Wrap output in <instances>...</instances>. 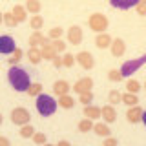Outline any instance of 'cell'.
Returning a JSON list of instances; mask_svg holds the SVG:
<instances>
[{"label":"cell","instance_id":"1","mask_svg":"<svg viewBox=\"0 0 146 146\" xmlns=\"http://www.w3.org/2000/svg\"><path fill=\"white\" fill-rule=\"evenodd\" d=\"M7 80L11 84V88L22 93V91H27L31 80H29V73H27L24 68H18V66H11L7 71Z\"/></svg>","mask_w":146,"mask_h":146},{"label":"cell","instance_id":"2","mask_svg":"<svg viewBox=\"0 0 146 146\" xmlns=\"http://www.w3.org/2000/svg\"><path fill=\"white\" fill-rule=\"evenodd\" d=\"M35 108L36 111L40 113L42 117H51L55 111H57V100H55L51 95L48 93H40L38 97L35 99Z\"/></svg>","mask_w":146,"mask_h":146},{"label":"cell","instance_id":"3","mask_svg":"<svg viewBox=\"0 0 146 146\" xmlns=\"http://www.w3.org/2000/svg\"><path fill=\"white\" fill-rule=\"evenodd\" d=\"M88 24L90 27L95 31V33H106V29H108V18L106 15H102V13H93V15L90 17V20H88Z\"/></svg>","mask_w":146,"mask_h":146},{"label":"cell","instance_id":"4","mask_svg":"<svg viewBox=\"0 0 146 146\" xmlns=\"http://www.w3.org/2000/svg\"><path fill=\"white\" fill-rule=\"evenodd\" d=\"M144 62H146V57H139V58L126 60V62L121 66V70H119V71H121V75H122V79H124V77H131V73H135Z\"/></svg>","mask_w":146,"mask_h":146},{"label":"cell","instance_id":"5","mask_svg":"<svg viewBox=\"0 0 146 146\" xmlns=\"http://www.w3.org/2000/svg\"><path fill=\"white\" fill-rule=\"evenodd\" d=\"M29 121H31V113H29V110L18 106V108H15V110L11 111V122H13V124H17V126H24V124H29Z\"/></svg>","mask_w":146,"mask_h":146},{"label":"cell","instance_id":"6","mask_svg":"<svg viewBox=\"0 0 146 146\" xmlns=\"http://www.w3.org/2000/svg\"><path fill=\"white\" fill-rule=\"evenodd\" d=\"M17 49V42L11 35H0V55H11Z\"/></svg>","mask_w":146,"mask_h":146},{"label":"cell","instance_id":"7","mask_svg":"<svg viewBox=\"0 0 146 146\" xmlns=\"http://www.w3.org/2000/svg\"><path fill=\"white\" fill-rule=\"evenodd\" d=\"M75 62L79 64L82 70H91V68L95 66V58H93V55H91L90 51H80V53H77V55H75Z\"/></svg>","mask_w":146,"mask_h":146},{"label":"cell","instance_id":"8","mask_svg":"<svg viewBox=\"0 0 146 146\" xmlns=\"http://www.w3.org/2000/svg\"><path fill=\"white\" fill-rule=\"evenodd\" d=\"M91 88H93V79L91 77H82V79H79L73 84V91L79 95L88 93V91H91Z\"/></svg>","mask_w":146,"mask_h":146},{"label":"cell","instance_id":"9","mask_svg":"<svg viewBox=\"0 0 146 146\" xmlns=\"http://www.w3.org/2000/svg\"><path fill=\"white\" fill-rule=\"evenodd\" d=\"M66 36H68V42H70V44L79 46L82 42V36H84V33H82V27L80 26H71L70 29L66 31Z\"/></svg>","mask_w":146,"mask_h":146},{"label":"cell","instance_id":"10","mask_svg":"<svg viewBox=\"0 0 146 146\" xmlns=\"http://www.w3.org/2000/svg\"><path fill=\"white\" fill-rule=\"evenodd\" d=\"M126 119L128 122H131V124H137V122L144 121V110L137 104V106H131L130 110L126 111Z\"/></svg>","mask_w":146,"mask_h":146},{"label":"cell","instance_id":"11","mask_svg":"<svg viewBox=\"0 0 146 146\" xmlns=\"http://www.w3.org/2000/svg\"><path fill=\"white\" fill-rule=\"evenodd\" d=\"M100 117H102L104 124H111V122H115L117 121V110H115V106H110V104L102 106V108H100Z\"/></svg>","mask_w":146,"mask_h":146},{"label":"cell","instance_id":"12","mask_svg":"<svg viewBox=\"0 0 146 146\" xmlns=\"http://www.w3.org/2000/svg\"><path fill=\"white\" fill-rule=\"evenodd\" d=\"M110 51H111L113 57H122L126 53V44L122 38H113L111 44H110Z\"/></svg>","mask_w":146,"mask_h":146},{"label":"cell","instance_id":"13","mask_svg":"<svg viewBox=\"0 0 146 146\" xmlns=\"http://www.w3.org/2000/svg\"><path fill=\"white\" fill-rule=\"evenodd\" d=\"M70 82L68 80H55L53 82V93L58 95V97H62V95H70Z\"/></svg>","mask_w":146,"mask_h":146},{"label":"cell","instance_id":"14","mask_svg":"<svg viewBox=\"0 0 146 146\" xmlns=\"http://www.w3.org/2000/svg\"><path fill=\"white\" fill-rule=\"evenodd\" d=\"M111 36H110L108 33H99L97 36H95V46H97L99 49H108L110 44H111Z\"/></svg>","mask_w":146,"mask_h":146},{"label":"cell","instance_id":"15","mask_svg":"<svg viewBox=\"0 0 146 146\" xmlns=\"http://www.w3.org/2000/svg\"><path fill=\"white\" fill-rule=\"evenodd\" d=\"M84 119H90V121H97L100 119V108L99 106H93V104H90V106H84Z\"/></svg>","mask_w":146,"mask_h":146},{"label":"cell","instance_id":"16","mask_svg":"<svg viewBox=\"0 0 146 146\" xmlns=\"http://www.w3.org/2000/svg\"><path fill=\"white\" fill-rule=\"evenodd\" d=\"M91 131H95L99 137H111V130H110V126L108 124H104V122H93V130Z\"/></svg>","mask_w":146,"mask_h":146},{"label":"cell","instance_id":"17","mask_svg":"<svg viewBox=\"0 0 146 146\" xmlns=\"http://www.w3.org/2000/svg\"><path fill=\"white\" fill-rule=\"evenodd\" d=\"M46 40V36L42 35V31H33V33L29 35V40H27V44H29V48H38V46H42Z\"/></svg>","mask_w":146,"mask_h":146},{"label":"cell","instance_id":"18","mask_svg":"<svg viewBox=\"0 0 146 146\" xmlns=\"http://www.w3.org/2000/svg\"><path fill=\"white\" fill-rule=\"evenodd\" d=\"M137 2H139V0H111L110 6L117 7V9H131V7L137 6Z\"/></svg>","mask_w":146,"mask_h":146},{"label":"cell","instance_id":"19","mask_svg":"<svg viewBox=\"0 0 146 146\" xmlns=\"http://www.w3.org/2000/svg\"><path fill=\"white\" fill-rule=\"evenodd\" d=\"M38 49H40V55H42V58H46V60H53V58L57 57L55 49L51 48V42H49V44H42Z\"/></svg>","mask_w":146,"mask_h":146},{"label":"cell","instance_id":"20","mask_svg":"<svg viewBox=\"0 0 146 146\" xmlns=\"http://www.w3.org/2000/svg\"><path fill=\"white\" fill-rule=\"evenodd\" d=\"M11 13H13V17H15L17 22H26L27 20V13H26L24 6H20V4H15V7H13Z\"/></svg>","mask_w":146,"mask_h":146},{"label":"cell","instance_id":"21","mask_svg":"<svg viewBox=\"0 0 146 146\" xmlns=\"http://www.w3.org/2000/svg\"><path fill=\"white\" fill-rule=\"evenodd\" d=\"M24 9H26V13H31V15H38L40 9H42V4H40L38 0H27L26 6H24Z\"/></svg>","mask_w":146,"mask_h":146},{"label":"cell","instance_id":"22","mask_svg":"<svg viewBox=\"0 0 146 146\" xmlns=\"http://www.w3.org/2000/svg\"><path fill=\"white\" fill-rule=\"evenodd\" d=\"M57 106H60L64 110H71L75 106V99H73L71 95H62V97H58V100H57Z\"/></svg>","mask_w":146,"mask_h":146},{"label":"cell","instance_id":"23","mask_svg":"<svg viewBox=\"0 0 146 146\" xmlns=\"http://www.w3.org/2000/svg\"><path fill=\"white\" fill-rule=\"evenodd\" d=\"M27 60H29L31 64H40V60H42V55H40V49L38 48H29L27 49Z\"/></svg>","mask_w":146,"mask_h":146},{"label":"cell","instance_id":"24","mask_svg":"<svg viewBox=\"0 0 146 146\" xmlns=\"http://www.w3.org/2000/svg\"><path fill=\"white\" fill-rule=\"evenodd\" d=\"M141 91V82L135 80V79H128L126 80V93H131V95H137Z\"/></svg>","mask_w":146,"mask_h":146},{"label":"cell","instance_id":"25","mask_svg":"<svg viewBox=\"0 0 146 146\" xmlns=\"http://www.w3.org/2000/svg\"><path fill=\"white\" fill-rule=\"evenodd\" d=\"M121 102H124L126 106H137L139 104V99L137 95H131V93H121Z\"/></svg>","mask_w":146,"mask_h":146},{"label":"cell","instance_id":"26","mask_svg":"<svg viewBox=\"0 0 146 146\" xmlns=\"http://www.w3.org/2000/svg\"><path fill=\"white\" fill-rule=\"evenodd\" d=\"M29 26H31V29L33 31H40L44 27V18L40 17V15H33L29 18Z\"/></svg>","mask_w":146,"mask_h":146},{"label":"cell","instance_id":"27","mask_svg":"<svg viewBox=\"0 0 146 146\" xmlns=\"http://www.w3.org/2000/svg\"><path fill=\"white\" fill-rule=\"evenodd\" d=\"M27 93L31 95V97H38L40 93H42V84H40V82H31L29 84V88H27Z\"/></svg>","mask_w":146,"mask_h":146},{"label":"cell","instance_id":"28","mask_svg":"<svg viewBox=\"0 0 146 146\" xmlns=\"http://www.w3.org/2000/svg\"><path fill=\"white\" fill-rule=\"evenodd\" d=\"M2 22L6 24L7 27H15L18 22L15 20V17H13V13L11 11H6V13H2Z\"/></svg>","mask_w":146,"mask_h":146},{"label":"cell","instance_id":"29","mask_svg":"<svg viewBox=\"0 0 146 146\" xmlns=\"http://www.w3.org/2000/svg\"><path fill=\"white\" fill-rule=\"evenodd\" d=\"M20 137L22 139H29V137H33V133H35V128L31 126V124H24V126H20Z\"/></svg>","mask_w":146,"mask_h":146},{"label":"cell","instance_id":"30","mask_svg":"<svg viewBox=\"0 0 146 146\" xmlns=\"http://www.w3.org/2000/svg\"><path fill=\"white\" fill-rule=\"evenodd\" d=\"M108 102H110V106H115V104L121 102V91L119 90H111L108 93Z\"/></svg>","mask_w":146,"mask_h":146},{"label":"cell","instance_id":"31","mask_svg":"<svg viewBox=\"0 0 146 146\" xmlns=\"http://www.w3.org/2000/svg\"><path fill=\"white\" fill-rule=\"evenodd\" d=\"M93 130V121H90V119H82L79 122V131L82 133H88V131Z\"/></svg>","mask_w":146,"mask_h":146},{"label":"cell","instance_id":"32","mask_svg":"<svg viewBox=\"0 0 146 146\" xmlns=\"http://www.w3.org/2000/svg\"><path fill=\"white\" fill-rule=\"evenodd\" d=\"M62 35H64V29H62V27H51V29H49V33H48V38L49 40H60Z\"/></svg>","mask_w":146,"mask_h":146},{"label":"cell","instance_id":"33","mask_svg":"<svg viewBox=\"0 0 146 146\" xmlns=\"http://www.w3.org/2000/svg\"><path fill=\"white\" fill-rule=\"evenodd\" d=\"M66 46H68V44L64 42L62 38H60V40H51V48L55 49V53H57V55L62 53V51H66Z\"/></svg>","mask_w":146,"mask_h":146},{"label":"cell","instance_id":"34","mask_svg":"<svg viewBox=\"0 0 146 146\" xmlns=\"http://www.w3.org/2000/svg\"><path fill=\"white\" fill-rule=\"evenodd\" d=\"M73 64H75V55H73V53H64L62 68H73Z\"/></svg>","mask_w":146,"mask_h":146},{"label":"cell","instance_id":"35","mask_svg":"<svg viewBox=\"0 0 146 146\" xmlns=\"http://www.w3.org/2000/svg\"><path fill=\"white\" fill-rule=\"evenodd\" d=\"M22 55H24V53H22V49H20V48H17L15 51L11 53V58H9V64H11V66H17V64L22 60Z\"/></svg>","mask_w":146,"mask_h":146},{"label":"cell","instance_id":"36","mask_svg":"<svg viewBox=\"0 0 146 146\" xmlns=\"http://www.w3.org/2000/svg\"><path fill=\"white\" fill-rule=\"evenodd\" d=\"M31 139H33V143H35L36 146H44L46 143H48V139H46V135L42 133V131H35Z\"/></svg>","mask_w":146,"mask_h":146},{"label":"cell","instance_id":"37","mask_svg":"<svg viewBox=\"0 0 146 146\" xmlns=\"http://www.w3.org/2000/svg\"><path fill=\"white\" fill-rule=\"evenodd\" d=\"M79 102H82L84 106H90V104L93 102V93H91V91H88V93L79 95Z\"/></svg>","mask_w":146,"mask_h":146},{"label":"cell","instance_id":"38","mask_svg":"<svg viewBox=\"0 0 146 146\" xmlns=\"http://www.w3.org/2000/svg\"><path fill=\"white\" fill-rule=\"evenodd\" d=\"M108 79L111 80V82H121L122 80V75H121V71H119V70H110L108 71Z\"/></svg>","mask_w":146,"mask_h":146},{"label":"cell","instance_id":"39","mask_svg":"<svg viewBox=\"0 0 146 146\" xmlns=\"http://www.w3.org/2000/svg\"><path fill=\"white\" fill-rule=\"evenodd\" d=\"M135 7H137V11H139V15H146V0H139Z\"/></svg>","mask_w":146,"mask_h":146},{"label":"cell","instance_id":"40","mask_svg":"<svg viewBox=\"0 0 146 146\" xmlns=\"http://www.w3.org/2000/svg\"><path fill=\"white\" fill-rule=\"evenodd\" d=\"M102 146H117V139L115 137H106L102 141Z\"/></svg>","mask_w":146,"mask_h":146},{"label":"cell","instance_id":"41","mask_svg":"<svg viewBox=\"0 0 146 146\" xmlns=\"http://www.w3.org/2000/svg\"><path fill=\"white\" fill-rule=\"evenodd\" d=\"M51 62H53V66H55V68H62V57H58V55L53 58Z\"/></svg>","mask_w":146,"mask_h":146},{"label":"cell","instance_id":"42","mask_svg":"<svg viewBox=\"0 0 146 146\" xmlns=\"http://www.w3.org/2000/svg\"><path fill=\"white\" fill-rule=\"evenodd\" d=\"M0 146H11V143H9V139H7V137L0 135Z\"/></svg>","mask_w":146,"mask_h":146},{"label":"cell","instance_id":"43","mask_svg":"<svg viewBox=\"0 0 146 146\" xmlns=\"http://www.w3.org/2000/svg\"><path fill=\"white\" fill-rule=\"evenodd\" d=\"M55 146H71V143H70V141H66V139H62V141H58Z\"/></svg>","mask_w":146,"mask_h":146},{"label":"cell","instance_id":"44","mask_svg":"<svg viewBox=\"0 0 146 146\" xmlns=\"http://www.w3.org/2000/svg\"><path fill=\"white\" fill-rule=\"evenodd\" d=\"M2 121H4V117H2V113H0V124H2Z\"/></svg>","mask_w":146,"mask_h":146},{"label":"cell","instance_id":"45","mask_svg":"<svg viewBox=\"0 0 146 146\" xmlns=\"http://www.w3.org/2000/svg\"><path fill=\"white\" fill-rule=\"evenodd\" d=\"M0 24H2V13H0Z\"/></svg>","mask_w":146,"mask_h":146},{"label":"cell","instance_id":"46","mask_svg":"<svg viewBox=\"0 0 146 146\" xmlns=\"http://www.w3.org/2000/svg\"><path fill=\"white\" fill-rule=\"evenodd\" d=\"M44 146H55V144H48V143H46V144H44Z\"/></svg>","mask_w":146,"mask_h":146}]
</instances>
